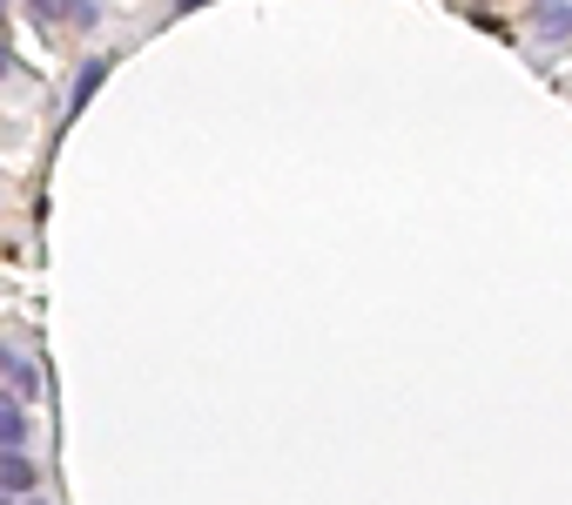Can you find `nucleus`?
Wrapping results in <instances>:
<instances>
[{
	"label": "nucleus",
	"instance_id": "423d86ee",
	"mask_svg": "<svg viewBox=\"0 0 572 505\" xmlns=\"http://www.w3.org/2000/svg\"><path fill=\"white\" fill-rule=\"evenodd\" d=\"M0 505H8V498H0Z\"/></svg>",
	"mask_w": 572,
	"mask_h": 505
},
{
	"label": "nucleus",
	"instance_id": "20e7f679",
	"mask_svg": "<svg viewBox=\"0 0 572 505\" xmlns=\"http://www.w3.org/2000/svg\"><path fill=\"white\" fill-rule=\"evenodd\" d=\"M176 8H202V0H176Z\"/></svg>",
	"mask_w": 572,
	"mask_h": 505
},
{
	"label": "nucleus",
	"instance_id": "f257e3e1",
	"mask_svg": "<svg viewBox=\"0 0 572 505\" xmlns=\"http://www.w3.org/2000/svg\"><path fill=\"white\" fill-rule=\"evenodd\" d=\"M21 439H28V418H21V404L8 391H0V452H14Z\"/></svg>",
	"mask_w": 572,
	"mask_h": 505
},
{
	"label": "nucleus",
	"instance_id": "f03ea898",
	"mask_svg": "<svg viewBox=\"0 0 572 505\" xmlns=\"http://www.w3.org/2000/svg\"><path fill=\"white\" fill-rule=\"evenodd\" d=\"M34 485V465L21 452H0V492H28Z\"/></svg>",
	"mask_w": 572,
	"mask_h": 505
},
{
	"label": "nucleus",
	"instance_id": "7ed1b4c3",
	"mask_svg": "<svg viewBox=\"0 0 572 505\" xmlns=\"http://www.w3.org/2000/svg\"><path fill=\"white\" fill-rule=\"evenodd\" d=\"M102 74H108V61H89V68H81V81H74V109H81V102H89V95L102 89Z\"/></svg>",
	"mask_w": 572,
	"mask_h": 505
},
{
	"label": "nucleus",
	"instance_id": "39448f33",
	"mask_svg": "<svg viewBox=\"0 0 572 505\" xmlns=\"http://www.w3.org/2000/svg\"><path fill=\"white\" fill-rule=\"evenodd\" d=\"M0 14H8V0H0Z\"/></svg>",
	"mask_w": 572,
	"mask_h": 505
}]
</instances>
